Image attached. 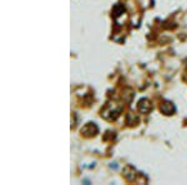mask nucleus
<instances>
[{"label": "nucleus", "mask_w": 187, "mask_h": 185, "mask_svg": "<svg viewBox=\"0 0 187 185\" xmlns=\"http://www.w3.org/2000/svg\"><path fill=\"white\" fill-rule=\"evenodd\" d=\"M96 133H97V127L95 125V123H87L81 129V134H84L85 136H94Z\"/></svg>", "instance_id": "nucleus-1"}, {"label": "nucleus", "mask_w": 187, "mask_h": 185, "mask_svg": "<svg viewBox=\"0 0 187 185\" xmlns=\"http://www.w3.org/2000/svg\"><path fill=\"white\" fill-rule=\"evenodd\" d=\"M160 109L165 115H172L175 113V105L171 102H164L162 104H161Z\"/></svg>", "instance_id": "nucleus-2"}, {"label": "nucleus", "mask_w": 187, "mask_h": 185, "mask_svg": "<svg viewBox=\"0 0 187 185\" xmlns=\"http://www.w3.org/2000/svg\"><path fill=\"white\" fill-rule=\"evenodd\" d=\"M151 108H152V105H151V103H150L149 99H142V100H140V103H139V110H140L142 114L149 113V111L151 110Z\"/></svg>", "instance_id": "nucleus-3"}]
</instances>
